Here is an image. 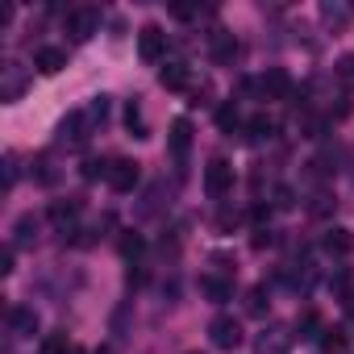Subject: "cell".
Listing matches in <instances>:
<instances>
[{
	"instance_id": "obj_31",
	"label": "cell",
	"mask_w": 354,
	"mask_h": 354,
	"mask_svg": "<svg viewBox=\"0 0 354 354\" xmlns=\"http://www.w3.org/2000/svg\"><path fill=\"white\" fill-rule=\"evenodd\" d=\"M0 271H5V275L13 271V246H5V254H0Z\"/></svg>"
},
{
	"instance_id": "obj_30",
	"label": "cell",
	"mask_w": 354,
	"mask_h": 354,
	"mask_svg": "<svg viewBox=\"0 0 354 354\" xmlns=\"http://www.w3.org/2000/svg\"><path fill=\"white\" fill-rule=\"evenodd\" d=\"M267 217H271V209H263V205H259V209H254V213H250V221H254V225H259V230H263V225H267Z\"/></svg>"
},
{
	"instance_id": "obj_27",
	"label": "cell",
	"mask_w": 354,
	"mask_h": 354,
	"mask_svg": "<svg viewBox=\"0 0 354 354\" xmlns=\"http://www.w3.org/2000/svg\"><path fill=\"white\" fill-rule=\"evenodd\" d=\"M109 167H113V162H100V158H88V162H84V180H100V175H104V180H109Z\"/></svg>"
},
{
	"instance_id": "obj_8",
	"label": "cell",
	"mask_w": 354,
	"mask_h": 354,
	"mask_svg": "<svg viewBox=\"0 0 354 354\" xmlns=\"http://www.w3.org/2000/svg\"><path fill=\"white\" fill-rule=\"evenodd\" d=\"M288 350H292V333L283 325H267L254 337V354H288Z\"/></svg>"
},
{
	"instance_id": "obj_17",
	"label": "cell",
	"mask_w": 354,
	"mask_h": 354,
	"mask_svg": "<svg viewBox=\"0 0 354 354\" xmlns=\"http://www.w3.org/2000/svg\"><path fill=\"white\" fill-rule=\"evenodd\" d=\"M13 234H17L13 246H34V242H38V217H34V213H21L17 225H13Z\"/></svg>"
},
{
	"instance_id": "obj_4",
	"label": "cell",
	"mask_w": 354,
	"mask_h": 354,
	"mask_svg": "<svg viewBox=\"0 0 354 354\" xmlns=\"http://www.w3.org/2000/svg\"><path fill=\"white\" fill-rule=\"evenodd\" d=\"M138 55H142V63H162V55H167V34H162V26H142L138 30Z\"/></svg>"
},
{
	"instance_id": "obj_14",
	"label": "cell",
	"mask_w": 354,
	"mask_h": 354,
	"mask_svg": "<svg viewBox=\"0 0 354 354\" xmlns=\"http://www.w3.org/2000/svg\"><path fill=\"white\" fill-rule=\"evenodd\" d=\"M209 46H213V63H234L238 59V42H234V34H225V30H217L213 38H209Z\"/></svg>"
},
{
	"instance_id": "obj_9",
	"label": "cell",
	"mask_w": 354,
	"mask_h": 354,
	"mask_svg": "<svg viewBox=\"0 0 354 354\" xmlns=\"http://www.w3.org/2000/svg\"><path fill=\"white\" fill-rule=\"evenodd\" d=\"M88 129H92L88 113H71V117H63V125H59V142H63V146H84V142H88Z\"/></svg>"
},
{
	"instance_id": "obj_2",
	"label": "cell",
	"mask_w": 354,
	"mask_h": 354,
	"mask_svg": "<svg viewBox=\"0 0 354 354\" xmlns=\"http://www.w3.org/2000/svg\"><path fill=\"white\" fill-rule=\"evenodd\" d=\"M230 188H234V167L225 158H209V167H205V192L213 201H221V196H230Z\"/></svg>"
},
{
	"instance_id": "obj_16",
	"label": "cell",
	"mask_w": 354,
	"mask_h": 354,
	"mask_svg": "<svg viewBox=\"0 0 354 354\" xmlns=\"http://www.w3.org/2000/svg\"><path fill=\"white\" fill-rule=\"evenodd\" d=\"M263 92H267V96H275V100H283V96L292 92V80H288V71L271 67V71L263 75Z\"/></svg>"
},
{
	"instance_id": "obj_21",
	"label": "cell",
	"mask_w": 354,
	"mask_h": 354,
	"mask_svg": "<svg viewBox=\"0 0 354 354\" xmlns=\"http://www.w3.org/2000/svg\"><path fill=\"white\" fill-rule=\"evenodd\" d=\"M21 88H26V80H21V75H17V67L9 63V67H5V88H0V96H5V100H17V96H21Z\"/></svg>"
},
{
	"instance_id": "obj_10",
	"label": "cell",
	"mask_w": 354,
	"mask_h": 354,
	"mask_svg": "<svg viewBox=\"0 0 354 354\" xmlns=\"http://www.w3.org/2000/svg\"><path fill=\"white\" fill-rule=\"evenodd\" d=\"M321 246H325V254H333V259H346V254L354 250V234H350L346 225H333V230H325Z\"/></svg>"
},
{
	"instance_id": "obj_3",
	"label": "cell",
	"mask_w": 354,
	"mask_h": 354,
	"mask_svg": "<svg viewBox=\"0 0 354 354\" xmlns=\"http://www.w3.org/2000/svg\"><path fill=\"white\" fill-rule=\"evenodd\" d=\"M138 180H142V162H133V158H113V167H109V188L113 192H133L138 188Z\"/></svg>"
},
{
	"instance_id": "obj_32",
	"label": "cell",
	"mask_w": 354,
	"mask_h": 354,
	"mask_svg": "<svg viewBox=\"0 0 354 354\" xmlns=\"http://www.w3.org/2000/svg\"><path fill=\"white\" fill-rule=\"evenodd\" d=\"M263 246H271V230H259V238H254V250H263Z\"/></svg>"
},
{
	"instance_id": "obj_5",
	"label": "cell",
	"mask_w": 354,
	"mask_h": 354,
	"mask_svg": "<svg viewBox=\"0 0 354 354\" xmlns=\"http://www.w3.org/2000/svg\"><path fill=\"white\" fill-rule=\"evenodd\" d=\"M67 34H71L75 42L96 38V34H100V9H75V13L67 17Z\"/></svg>"
},
{
	"instance_id": "obj_20",
	"label": "cell",
	"mask_w": 354,
	"mask_h": 354,
	"mask_svg": "<svg viewBox=\"0 0 354 354\" xmlns=\"http://www.w3.org/2000/svg\"><path fill=\"white\" fill-rule=\"evenodd\" d=\"M238 125H242L238 104H234V100H230V104H221V109H217V129H221V133H234Z\"/></svg>"
},
{
	"instance_id": "obj_28",
	"label": "cell",
	"mask_w": 354,
	"mask_h": 354,
	"mask_svg": "<svg viewBox=\"0 0 354 354\" xmlns=\"http://www.w3.org/2000/svg\"><path fill=\"white\" fill-rule=\"evenodd\" d=\"M321 346L337 354V350H346V333H342V329H325V337H321Z\"/></svg>"
},
{
	"instance_id": "obj_33",
	"label": "cell",
	"mask_w": 354,
	"mask_h": 354,
	"mask_svg": "<svg viewBox=\"0 0 354 354\" xmlns=\"http://www.w3.org/2000/svg\"><path fill=\"white\" fill-rule=\"evenodd\" d=\"M346 317H354V288L346 292Z\"/></svg>"
},
{
	"instance_id": "obj_13",
	"label": "cell",
	"mask_w": 354,
	"mask_h": 354,
	"mask_svg": "<svg viewBox=\"0 0 354 354\" xmlns=\"http://www.w3.org/2000/svg\"><path fill=\"white\" fill-rule=\"evenodd\" d=\"M350 17H354V9L350 5H337V0H325V5H321V21L337 34V30H346L350 26Z\"/></svg>"
},
{
	"instance_id": "obj_6",
	"label": "cell",
	"mask_w": 354,
	"mask_h": 354,
	"mask_svg": "<svg viewBox=\"0 0 354 354\" xmlns=\"http://www.w3.org/2000/svg\"><path fill=\"white\" fill-rule=\"evenodd\" d=\"M80 209H84V201H55L50 205V225H55V234H75V221H80Z\"/></svg>"
},
{
	"instance_id": "obj_1",
	"label": "cell",
	"mask_w": 354,
	"mask_h": 354,
	"mask_svg": "<svg viewBox=\"0 0 354 354\" xmlns=\"http://www.w3.org/2000/svg\"><path fill=\"white\" fill-rule=\"evenodd\" d=\"M167 146H171V158H175V171H188V150H192V121L188 117H175L171 121V133H167Z\"/></svg>"
},
{
	"instance_id": "obj_24",
	"label": "cell",
	"mask_w": 354,
	"mask_h": 354,
	"mask_svg": "<svg viewBox=\"0 0 354 354\" xmlns=\"http://www.w3.org/2000/svg\"><path fill=\"white\" fill-rule=\"evenodd\" d=\"M142 246H146V242H142V234H125V238H121V259H125V263H133V259L142 254Z\"/></svg>"
},
{
	"instance_id": "obj_15",
	"label": "cell",
	"mask_w": 354,
	"mask_h": 354,
	"mask_svg": "<svg viewBox=\"0 0 354 354\" xmlns=\"http://www.w3.org/2000/svg\"><path fill=\"white\" fill-rule=\"evenodd\" d=\"M188 80H192L188 63H167V67L158 71V84H162V88H171V92H180V88H188Z\"/></svg>"
},
{
	"instance_id": "obj_12",
	"label": "cell",
	"mask_w": 354,
	"mask_h": 354,
	"mask_svg": "<svg viewBox=\"0 0 354 354\" xmlns=\"http://www.w3.org/2000/svg\"><path fill=\"white\" fill-rule=\"evenodd\" d=\"M34 67H38L42 75H59V71L67 67V50H59V46H42V50L34 55Z\"/></svg>"
},
{
	"instance_id": "obj_26",
	"label": "cell",
	"mask_w": 354,
	"mask_h": 354,
	"mask_svg": "<svg viewBox=\"0 0 354 354\" xmlns=\"http://www.w3.org/2000/svg\"><path fill=\"white\" fill-rule=\"evenodd\" d=\"M17 175H21L17 154H5V192H13V188H17Z\"/></svg>"
},
{
	"instance_id": "obj_29",
	"label": "cell",
	"mask_w": 354,
	"mask_h": 354,
	"mask_svg": "<svg viewBox=\"0 0 354 354\" xmlns=\"http://www.w3.org/2000/svg\"><path fill=\"white\" fill-rule=\"evenodd\" d=\"M275 205H279V209H292V205H296V192L279 184V188H275Z\"/></svg>"
},
{
	"instance_id": "obj_34",
	"label": "cell",
	"mask_w": 354,
	"mask_h": 354,
	"mask_svg": "<svg viewBox=\"0 0 354 354\" xmlns=\"http://www.w3.org/2000/svg\"><path fill=\"white\" fill-rule=\"evenodd\" d=\"M192 354H201V350H192Z\"/></svg>"
},
{
	"instance_id": "obj_25",
	"label": "cell",
	"mask_w": 354,
	"mask_h": 354,
	"mask_svg": "<svg viewBox=\"0 0 354 354\" xmlns=\"http://www.w3.org/2000/svg\"><path fill=\"white\" fill-rule=\"evenodd\" d=\"M71 350V342H67V333H50L46 342H42V354H67Z\"/></svg>"
},
{
	"instance_id": "obj_18",
	"label": "cell",
	"mask_w": 354,
	"mask_h": 354,
	"mask_svg": "<svg viewBox=\"0 0 354 354\" xmlns=\"http://www.w3.org/2000/svg\"><path fill=\"white\" fill-rule=\"evenodd\" d=\"M201 292L213 300V304H225L230 296H234V288H230V279H217V275H205L201 279Z\"/></svg>"
},
{
	"instance_id": "obj_19",
	"label": "cell",
	"mask_w": 354,
	"mask_h": 354,
	"mask_svg": "<svg viewBox=\"0 0 354 354\" xmlns=\"http://www.w3.org/2000/svg\"><path fill=\"white\" fill-rule=\"evenodd\" d=\"M125 129H129L133 138H146V121H142V100H138V96L125 104Z\"/></svg>"
},
{
	"instance_id": "obj_23",
	"label": "cell",
	"mask_w": 354,
	"mask_h": 354,
	"mask_svg": "<svg viewBox=\"0 0 354 354\" xmlns=\"http://www.w3.org/2000/svg\"><path fill=\"white\" fill-rule=\"evenodd\" d=\"M246 313H250V317H263V313H267V288H263V283L250 288V296H246Z\"/></svg>"
},
{
	"instance_id": "obj_11",
	"label": "cell",
	"mask_w": 354,
	"mask_h": 354,
	"mask_svg": "<svg viewBox=\"0 0 354 354\" xmlns=\"http://www.w3.org/2000/svg\"><path fill=\"white\" fill-rule=\"evenodd\" d=\"M9 329H13V337H34L38 333V313L30 304H17L9 313Z\"/></svg>"
},
{
	"instance_id": "obj_22",
	"label": "cell",
	"mask_w": 354,
	"mask_h": 354,
	"mask_svg": "<svg viewBox=\"0 0 354 354\" xmlns=\"http://www.w3.org/2000/svg\"><path fill=\"white\" fill-rule=\"evenodd\" d=\"M84 113H88L92 125H104V121H109V96H92V104H88Z\"/></svg>"
},
{
	"instance_id": "obj_7",
	"label": "cell",
	"mask_w": 354,
	"mask_h": 354,
	"mask_svg": "<svg viewBox=\"0 0 354 354\" xmlns=\"http://www.w3.org/2000/svg\"><path fill=\"white\" fill-rule=\"evenodd\" d=\"M209 337H213L217 350H238V342H242V325H238L234 317H213Z\"/></svg>"
}]
</instances>
